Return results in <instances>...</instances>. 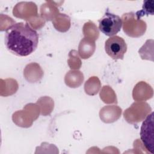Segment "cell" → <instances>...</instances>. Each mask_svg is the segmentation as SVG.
I'll use <instances>...</instances> for the list:
<instances>
[{
	"label": "cell",
	"mask_w": 154,
	"mask_h": 154,
	"mask_svg": "<svg viewBox=\"0 0 154 154\" xmlns=\"http://www.w3.org/2000/svg\"><path fill=\"white\" fill-rule=\"evenodd\" d=\"M4 43L7 49L12 54L26 57L36 49L38 35L28 23L19 22L7 29L4 35Z\"/></svg>",
	"instance_id": "1"
},
{
	"label": "cell",
	"mask_w": 154,
	"mask_h": 154,
	"mask_svg": "<svg viewBox=\"0 0 154 154\" xmlns=\"http://www.w3.org/2000/svg\"><path fill=\"white\" fill-rule=\"evenodd\" d=\"M122 25V19L119 16L108 11L99 20V30L109 37L117 34L120 31Z\"/></svg>",
	"instance_id": "2"
},
{
	"label": "cell",
	"mask_w": 154,
	"mask_h": 154,
	"mask_svg": "<svg viewBox=\"0 0 154 154\" xmlns=\"http://www.w3.org/2000/svg\"><path fill=\"white\" fill-rule=\"evenodd\" d=\"M106 53L114 60H123L127 51V45L124 39L118 35L110 37L105 43Z\"/></svg>",
	"instance_id": "3"
},
{
	"label": "cell",
	"mask_w": 154,
	"mask_h": 154,
	"mask_svg": "<svg viewBox=\"0 0 154 154\" xmlns=\"http://www.w3.org/2000/svg\"><path fill=\"white\" fill-rule=\"evenodd\" d=\"M140 137L146 149L150 153H153V112L149 114L143 122L141 127Z\"/></svg>",
	"instance_id": "4"
},
{
	"label": "cell",
	"mask_w": 154,
	"mask_h": 154,
	"mask_svg": "<svg viewBox=\"0 0 154 154\" xmlns=\"http://www.w3.org/2000/svg\"><path fill=\"white\" fill-rule=\"evenodd\" d=\"M95 48V43L93 40L90 38H84L81 40L78 47L79 55L83 59L88 58L93 55Z\"/></svg>",
	"instance_id": "5"
},
{
	"label": "cell",
	"mask_w": 154,
	"mask_h": 154,
	"mask_svg": "<svg viewBox=\"0 0 154 154\" xmlns=\"http://www.w3.org/2000/svg\"><path fill=\"white\" fill-rule=\"evenodd\" d=\"M153 4L154 1L153 0H147L144 1L142 10L138 11L135 14L137 19H140V18L144 15H153Z\"/></svg>",
	"instance_id": "6"
}]
</instances>
